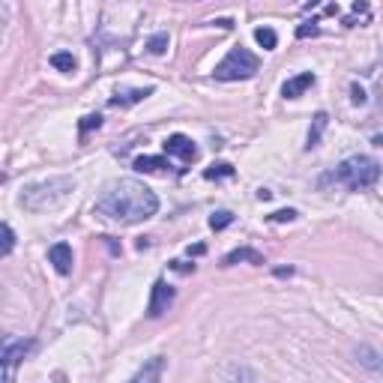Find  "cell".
<instances>
[{
	"label": "cell",
	"mask_w": 383,
	"mask_h": 383,
	"mask_svg": "<svg viewBox=\"0 0 383 383\" xmlns=\"http://www.w3.org/2000/svg\"><path fill=\"white\" fill-rule=\"evenodd\" d=\"M48 261L54 264V270L60 276H69L72 273V246L69 242H54V246L48 249Z\"/></svg>",
	"instance_id": "cell-8"
},
{
	"label": "cell",
	"mask_w": 383,
	"mask_h": 383,
	"mask_svg": "<svg viewBox=\"0 0 383 383\" xmlns=\"http://www.w3.org/2000/svg\"><path fill=\"white\" fill-rule=\"evenodd\" d=\"M380 180V162L372 156H350L344 159L338 168H333L321 183H338L350 192H363V189H372Z\"/></svg>",
	"instance_id": "cell-3"
},
{
	"label": "cell",
	"mask_w": 383,
	"mask_h": 383,
	"mask_svg": "<svg viewBox=\"0 0 383 383\" xmlns=\"http://www.w3.org/2000/svg\"><path fill=\"white\" fill-rule=\"evenodd\" d=\"M317 33H321V30H317V24H314V21H305L302 28H297V36H300V40H305V36H317Z\"/></svg>",
	"instance_id": "cell-25"
},
{
	"label": "cell",
	"mask_w": 383,
	"mask_h": 383,
	"mask_svg": "<svg viewBox=\"0 0 383 383\" xmlns=\"http://www.w3.org/2000/svg\"><path fill=\"white\" fill-rule=\"evenodd\" d=\"M189 254H204V246H189Z\"/></svg>",
	"instance_id": "cell-29"
},
{
	"label": "cell",
	"mask_w": 383,
	"mask_h": 383,
	"mask_svg": "<svg viewBox=\"0 0 383 383\" xmlns=\"http://www.w3.org/2000/svg\"><path fill=\"white\" fill-rule=\"evenodd\" d=\"M12 249H16V231L6 222H0V258H9Z\"/></svg>",
	"instance_id": "cell-15"
},
{
	"label": "cell",
	"mask_w": 383,
	"mask_h": 383,
	"mask_svg": "<svg viewBox=\"0 0 383 383\" xmlns=\"http://www.w3.org/2000/svg\"><path fill=\"white\" fill-rule=\"evenodd\" d=\"M254 40H258V45L266 48V51L278 45V36H276L273 28H258V30H254Z\"/></svg>",
	"instance_id": "cell-19"
},
{
	"label": "cell",
	"mask_w": 383,
	"mask_h": 383,
	"mask_svg": "<svg viewBox=\"0 0 383 383\" xmlns=\"http://www.w3.org/2000/svg\"><path fill=\"white\" fill-rule=\"evenodd\" d=\"M240 261H249V264H264V254L261 252H254V249H234V252H228L225 254V266H234V264H240Z\"/></svg>",
	"instance_id": "cell-12"
},
{
	"label": "cell",
	"mask_w": 383,
	"mask_h": 383,
	"mask_svg": "<svg viewBox=\"0 0 383 383\" xmlns=\"http://www.w3.org/2000/svg\"><path fill=\"white\" fill-rule=\"evenodd\" d=\"M30 348H33L30 338H18V336L0 338V383H9V368L18 365Z\"/></svg>",
	"instance_id": "cell-5"
},
{
	"label": "cell",
	"mask_w": 383,
	"mask_h": 383,
	"mask_svg": "<svg viewBox=\"0 0 383 383\" xmlns=\"http://www.w3.org/2000/svg\"><path fill=\"white\" fill-rule=\"evenodd\" d=\"M297 210H278V213H273L270 216V222H293V219H297Z\"/></svg>",
	"instance_id": "cell-24"
},
{
	"label": "cell",
	"mask_w": 383,
	"mask_h": 383,
	"mask_svg": "<svg viewBox=\"0 0 383 383\" xmlns=\"http://www.w3.org/2000/svg\"><path fill=\"white\" fill-rule=\"evenodd\" d=\"M99 126H102V117H99V114H87V117L81 120V135H87L90 129H99Z\"/></svg>",
	"instance_id": "cell-23"
},
{
	"label": "cell",
	"mask_w": 383,
	"mask_h": 383,
	"mask_svg": "<svg viewBox=\"0 0 383 383\" xmlns=\"http://www.w3.org/2000/svg\"><path fill=\"white\" fill-rule=\"evenodd\" d=\"M165 168H171V165L165 162L162 156H141V159H135V171H165Z\"/></svg>",
	"instance_id": "cell-17"
},
{
	"label": "cell",
	"mask_w": 383,
	"mask_h": 383,
	"mask_svg": "<svg viewBox=\"0 0 383 383\" xmlns=\"http://www.w3.org/2000/svg\"><path fill=\"white\" fill-rule=\"evenodd\" d=\"M258 198H261V201H270V198H273V192H266V189H261V192H258Z\"/></svg>",
	"instance_id": "cell-28"
},
{
	"label": "cell",
	"mask_w": 383,
	"mask_h": 383,
	"mask_svg": "<svg viewBox=\"0 0 383 383\" xmlns=\"http://www.w3.org/2000/svg\"><path fill=\"white\" fill-rule=\"evenodd\" d=\"M225 177H234V168L228 162H216L204 171V180H225Z\"/></svg>",
	"instance_id": "cell-18"
},
{
	"label": "cell",
	"mask_w": 383,
	"mask_h": 383,
	"mask_svg": "<svg viewBox=\"0 0 383 383\" xmlns=\"http://www.w3.org/2000/svg\"><path fill=\"white\" fill-rule=\"evenodd\" d=\"M350 93H353V105H365V99H368V96H365V90H363L360 84H353V87H350Z\"/></svg>",
	"instance_id": "cell-26"
},
{
	"label": "cell",
	"mask_w": 383,
	"mask_h": 383,
	"mask_svg": "<svg viewBox=\"0 0 383 383\" xmlns=\"http://www.w3.org/2000/svg\"><path fill=\"white\" fill-rule=\"evenodd\" d=\"M314 72H300V75H293V78H288L285 81V87H282V96L285 99H297V96H302L309 87H314Z\"/></svg>",
	"instance_id": "cell-10"
},
{
	"label": "cell",
	"mask_w": 383,
	"mask_h": 383,
	"mask_svg": "<svg viewBox=\"0 0 383 383\" xmlns=\"http://www.w3.org/2000/svg\"><path fill=\"white\" fill-rule=\"evenodd\" d=\"M165 48H168V33H156L147 40V51L150 54H165Z\"/></svg>",
	"instance_id": "cell-22"
},
{
	"label": "cell",
	"mask_w": 383,
	"mask_h": 383,
	"mask_svg": "<svg viewBox=\"0 0 383 383\" xmlns=\"http://www.w3.org/2000/svg\"><path fill=\"white\" fill-rule=\"evenodd\" d=\"M69 192H75V180H72V177H66V174H60V177H48V180L24 186V192H21L18 201H21L24 210L45 213V210H54L57 204L66 201Z\"/></svg>",
	"instance_id": "cell-2"
},
{
	"label": "cell",
	"mask_w": 383,
	"mask_h": 383,
	"mask_svg": "<svg viewBox=\"0 0 383 383\" xmlns=\"http://www.w3.org/2000/svg\"><path fill=\"white\" fill-rule=\"evenodd\" d=\"M51 66H54L57 72H75L78 60H75L69 51H57V54H51Z\"/></svg>",
	"instance_id": "cell-16"
},
{
	"label": "cell",
	"mask_w": 383,
	"mask_h": 383,
	"mask_svg": "<svg viewBox=\"0 0 383 383\" xmlns=\"http://www.w3.org/2000/svg\"><path fill=\"white\" fill-rule=\"evenodd\" d=\"M228 380L231 383H258L252 375V368L246 363H234V365H228Z\"/></svg>",
	"instance_id": "cell-13"
},
{
	"label": "cell",
	"mask_w": 383,
	"mask_h": 383,
	"mask_svg": "<svg viewBox=\"0 0 383 383\" xmlns=\"http://www.w3.org/2000/svg\"><path fill=\"white\" fill-rule=\"evenodd\" d=\"M261 69V60L252 54L249 48H242V45H237V48H231L228 51V57L216 66V78L219 81H246V78H252L254 72Z\"/></svg>",
	"instance_id": "cell-4"
},
{
	"label": "cell",
	"mask_w": 383,
	"mask_h": 383,
	"mask_svg": "<svg viewBox=\"0 0 383 383\" xmlns=\"http://www.w3.org/2000/svg\"><path fill=\"white\" fill-rule=\"evenodd\" d=\"M147 96H153V87H135V90H126L117 93L111 99V108H126V105H135V102H144Z\"/></svg>",
	"instance_id": "cell-11"
},
{
	"label": "cell",
	"mask_w": 383,
	"mask_h": 383,
	"mask_svg": "<svg viewBox=\"0 0 383 383\" xmlns=\"http://www.w3.org/2000/svg\"><path fill=\"white\" fill-rule=\"evenodd\" d=\"M326 114L321 111V114H314V123H312V129H309V144H305V147H309V150H314L317 144H321V138H324V129H326Z\"/></svg>",
	"instance_id": "cell-14"
},
{
	"label": "cell",
	"mask_w": 383,
	"mask_h": 383,
	"mask_svg": "<svg viewBox=\"0 0 383 383\" xmlns=\"http://www.w3.org/2000/svg\"><path fill=\"white\" fill-rule=\"evenodd\" d=\"M96 213L105 216V219L123 222V225H138L147 222L150 216L159 213V198L150 186H144L141 180H117L111 183L96 201Z\"/></svg>",
	"instance_id": "cell-1"
},
{
	"label": "cell",
	"mask_w": 383,
	"mask_h": 383,
	"mask_svg": "<svg viewBox=\"0 0 383 383\" xmlns=\"http://www.w3.org/2000/svg\"><path fill=\"white\" fill-rule=\"evenodd\" d=\"M165 153H168V156H177V159H183V162H195L198 159V147H195V141H192L189 135H168L165 138Z\"/></svg>",
	"instance_id": "cell-7"
},
{
	"label": "cell",
	"mask_w": 383,
	"mask_h": 383,
	"mask_svg": "<svg viewBox=\"0 0 383 383\" xmlns=\"http://www.w3.org/2000/svg\"><path fill=\"white\" fill-rule=\"evenodd\" d=\"M162 372H165V356H153V360H147L138 368L129 383H162Z\"/></svg>",
	"instance_id": "cell-9"
},
{
	"label": "cell",
	"mask_w": 383,
	"mask_h": 383,
	"mask_svg": "<svg viewBox=\"0 0 383 383\" xmlns=\"http://www.w3.org/2000/svg\"><path fill=\"white\" fill-rule=\"evenodd\" d=\"M231 222H234V213L231 210H219V213L210 216V228H213V231H225Z\"/></svg>",
	"instance_id": "cell-21"
},
{
	"label": "cell",
	"mask_w": 383,
	"mask_h": 383,
	"mask_svg": "<svg viewBox=\"0 0 383 383\" xmlns=\"http://www.w3.org/2000/svg\"><path fill=\"white\" fill-rule=\"evenodd\" d=\"M356 356H360V363L365 365V368H372V372H380V356H377V350H372V348H365V344H363V348L360 350H356Z\"/></svg>",
	"instance_id": "cell-20"
},
{
	"label": "cell",
	"mask_w": 383,
	"mask_h": 383,
	"mask_svg": "<svg viewBox=\"0 0 383 383\" xmlns=\"http://www.w3.org/2000/svg\"><path fill=\"white\" fill-rule=\"evenodd\" d=\"M171 266H174V270H180V273H192V270H195V264L189 266V264H183V261H174Z\"/></svg>",
	"instance_id": "cell-27"
},
{
	"label": "cell",
	"mask_w": 383,
	"mask_h": 383,
	"mask_svg": "<svg viewBox=\"0 0 383 383\" xmlns=\"http://www.w3.org/2000/svg\"><path fill=\"white\" fill-rule=\"evenodd\" d=\"M177 297V290L168 282H156L150 290V302H147V317H162L165 312L171 309V302Z\"/></svg>",
	"instance_id": "cell-6"
}]
</instances>
